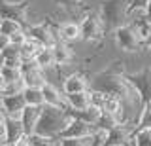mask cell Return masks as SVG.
<instances>
[{
	"label": "cell",
	"instance_id": "1",
	"mask_svg": "<svg viewBox=\"0 0 151 146\" xmlns=\"http://www.w3.org/2000/svg\"><path fill=\"white\" fill-rule=\"evenodd\" d=\"M68 121H70L68 108L44 105L42 106V114H40V120H38V125H36L34 133L59 139L60 133L64 131V127L68 125Z\"/></svg>",
	"mask_w": 151,
	"mask_h": 146
},
{
	"label": "cell",
	"instance_id": "2",
	"mask_svg": "<svg viewBox=\"0 0 151 146\" xmlns=\"http://www.w3.org/2000/svg\"><path fill=\"white\" fill-rule=\"evenodd\" d=\"M132 8V0H102L100 15L106 29H117L119 25L127 23L129 10Z\"/></svg>",
	"mask_w": 151,
	"mask_h": 146
},
{
	"label": "cell",
	"instance_id": "3",
	"mask_svg": "<svg viewBox=\"0 0 151 146\" xmlns=\"http://www.w3.org/2000/svg\"><path fill=\"white\" fill-rule=\"evenodd\" d=\"M113 38H115L117 48L127 51V53H136L144 48V40L140 38L138 31L130 23H123L117 29H113Z\"/></svg>",
	"mask_w": 151,
	"mask_h": 146
},
{
	"label": "cell",
	"instance_id": "4",
	"mask_svg": "<svg viewBox=\"0 0 151 146\" xmlns=\"http://www.w3.org/2000/svg\"><path fill=\"white\" fill-rule=\"evenodd\" d=\"M78 23H79V29H81V40L96 42L104 36L106 25H104V21H102L100 12H87Z\"/></svg>",
	"mask_w": 151,
	"mask_h": 146
},
{
	"label": "cell",
	"instance_id": "5",
	"mask_svg": "<svg viewBox=\"0 0 151 146\" xmlns=\"http://www.w3.org/2000/svg\"><path fill=\"white\" fill-rule=\"evenodd\" d=\"M27 34L36 38L42 46H47L51 48L53 44L59 42V36H57V29L49 25L47 21H38V23H32L30 27H27Z\"/></svg>",
	"mask_w": 151,
	"mask_h": 146
},
{
	"label": "cell",
	"instance_id": "6",
	"mask_svg": "<svg viewBox=\"0 0 151 146\" xmlns=\"http://www.w3.org/2000/svg\"><path fill=\"white\" fill-rule=\"evenodd\" d=\"M23 72V82H25V87H44L49 78H47L45 70L40 68L34 61H25L21 67Z\"/></svg>",
	"mask_w": 151,
	"mask_h": 146
},
{
	"label": "cell",
	"instance_id": "7",
	"mask_svg": "<svg viewBox=\"0 0 151 146\" xmlns=\"http://www.w3.org/2000/svg\"><path fill=\"white\" fill-rule=\"evenodd\" d=\"M94 133H96V125L85 123V121L78 120V118L70 116L68 125L64 127V131L60 133L59 139H89V137H93Z\"/></svg>",
	"mask_w": 151,
	"mask_h": 146
},
{
	"label": "cell",
	"instance_id": "8",
	"mask_svg": "<svg viewBox=\"0 0 151 146\" xmlns=\"http://www.w3.org/2000/svg\"><path fill=\"white\" fill-rule=\"evenodd\" d=\"M60 89L64 93H78V91H87L91 89V82L87 80V76L81 72H72L68 76H63V84Z\"/></svg>",
	"mask_w": 151,
	"mask_h": 146
},
{
	"label": "cell",
	"instance_id": "9",
	"mask_svg": "<svg viewBox=\"0 0 151 146\" xmlns=\"http://www.w3.org/2000/svg\"><path fill=\"white\" fill-rule=\"evenodd\" d=\"M0 102H2L4 108H6V112H8L9 118H21L23 110H25V106H27L25 97H23V91H21V93H9V95H2Z\"/></svg>",
	"mask_w": 151,
	"mask_h": 146
},
{
	"label": "cell",
	"instance_id": "10",
	"mask_svg": "<svg viewBox=\"0 0 151 146\" xmlns=\"http://www.w3.org/2000/svg\"><path fill=\"white\" fill-rule=\"evenodd\" d=\"M57 36L59 40L66 42V44H72L76 40H81V29H79L78 21H64L57 27Z\"/></svg>",
	"mask_w": 151,
	"mask_h": 146
},
{
	"label": "cell",
	"instance_id": "11",
	"mask_svg": "<svg viewBox=\"0 0 151 146\" xmlns=\"http://www.w3.org/2000/svg\"><path fill=\"white\" fill-rule=\"evenodd\" d=\"M51 49H53V55H55L57 68H64L74 61V49L70 48V44H66L63 40H59L57 44H53Z\"/></svg>",
	"mask_w": 151,
	"mask_h": 146
},
{
	"label": "cell",
	"instance_id": "12",
	"mask_svg": "<svg viewBox=\"0 0 151 146\" xmlns=\"http://www.w3.org/2000/svg\"><path fill=\"white\" fill-rule=\"evenodd\" d=\"M42 91H44V102H45L47 106H63V108H66L64 91H63V89H59L55 84L47 82L45 86L42 87Z\"/></svg>",
	"mask_w": 151,
	"mask_h": 146
},
{
	"label": "cell",
	"instance_id": "13",
	"mask_svg": "<svg viewBox=\"0 0 151 146\" xmlns=\"http://www.w3.org/2000/svg\"><path fill=\"white\" fill-rule=\"evenodd\" d=\"M64 99L68 110H85L87 106H91V89L78 93H64Z\"/></svg>",
	"mask_w": 151,
	"mask_h": 146
},
{
	"label": "cell",
	"instance_id": "14",
	"mask_svg": "<svg viewBox=\"0 0 151 146\" xmlns=\"http://www.w3.org/2000/svg\"><path fill=\"white\" fill-rule=\"evenodd\" d=\"M40 114H42V106H25L21 114V123L25 127V133L27 135H32L36 131V125H38V120H40Z\"/></svg>",
	"mask_w": 151,
	"mask_h": 146
},
{
	"label": "cell",
	"instance_id": "15",
	"mask_svg": "<svg viewBox=\"0 0 151 146\" xmlns=\"http://www.w3.org/2000/svg\"><path fill=\"white\" fill-rule=\"evenodd\" d=\"M4 125H6V142H17L19 139L27 137L25 127H23L21 120L19 118H6L4 120Z\"/></svg>",
	"mask_w": 151,
	"mask_h": 146
},
{
	"label": "cell",
	"instance_id": "16",
	"mask_svg": "<svg viewBox=\"0 0 151 146\" xmlns=\"http://www.w3.org/2000/svg\"><path fill=\"white\" fill-rule=\"evenodd\" d=\"M68 114L72 116V118H78V120L85 121V123L96 125V123H98V120H100V116H102V110L91 105V106L85 108V110H68Z\"/></svg>",
	"mask_w": 151,
	"mask_h": 146
},
{
	"label": "cell",
	"instance_id": "17",
	"mask_svg": "<svg viewBox=\"0 0 151 146\" xmlns=\"http://www.w3.org/2000/svg\"><path fill=\"white\" fill-rule=\"evenodd\" d=\"M34 63L38 65L40 68H44L45 72H49V70H55L57 68V63H55V55H53V49L51 48H42L38 51V55L34 57Z\"/></svg>",
	"mask_w": 151,
	"mask_h": 146
},
{
	"label": "cell",
	"instance_id": "18",
	"mask_svg": "<svg viewBox=\"0 0 151 146\" xmlns=\"http://www.w3.org/2000/svg\"><path fill=\"white\" fill-rule=\"evenodd\" d=\"M42 48H45V46H42L40 42H38L36 38H32V36H27V40L19 46L23 61H34V57L38 55V51H40Z\"/></svg>",
	"mask_w": 151,
	"mask_h": 146
},
{
	"label": "cell",
	"instance_id": "19",
	"mask_svg": "<svg viewBox=\"0 0 151 146\" xmlns=\"http://www.w3.org/2000/svg\"><path fill=\"white\" fill-rule=\"evenodd\" d=\"M23 80V72L21 68H15V67H0V86H8V84H15V82H21Z\"/></svg>",
	"mask_w": 151,
	"mask_h": 146
},
{
	"label": "cell",
	"instance_id": "20",
	"mask_svg": "<svg viewBox=\"0 0 151 146\" xmlns=\"http://www.w3.org/2000/svg\"><path fill=\"white\" fill-rule=\"evenodd\" d=\"M23 97L28 106H44V91L42 87H23Z\"/></svg>",
	"mask_w": 151,
	"mask_h": 146
},
{
	"label": "cell",
	"instance_id": "21",
	"mask_svg": "<svg viewBox=\"0 0 151 146\" xmlns=\"http://www.w3.org/2000/svg\"><path fill=\"white\" fill-rule=\"evenodd\" d=\"M136 129H151V99H145L136 118Z\"/></svg>",
	"mask_w": 151,
	"mask_h": 146
},
{
	"label": "cell",
	"instance_id": "22",
	"mask_svg": "<svg viewBox=\"0 0 151 146\" xmlns=\"http://www.w3.org/2000/svg\"><path fill=\"white\" fill-rule=\"evenodd\" d=\"M25 31V25L19 21H13V19H0V32L2 34H8L9 38H12L13 34H17V32Z\"/></svg>",
	"mask_w": 151,
	"mask_h": 146
},
{
	"label": "cell",
	"instance_id": "23",
	"mask_svg": "<svg viewBox=\"0 0 151 146\" xmlns=\"http://www.w3.org/2000/svg\"><path fill=\"white\" fill-rule=\"evenodd\" d=\"M130 146H151V129H136L132 133Z\"/></svg>",
	"mask_w": 151,
	"mask_h": 146
},
{
	"label": "cell",
	"instance_id": "24",
	"mask_svg": "<svg viewBox=\"0 0 151 146\" xmlns=\"http://www.w3.org/2000/svg\"><path fill=\"white\" fill-rule=\"evenodd\" d=\"M28 142H30V146H59V139L40 135V133H32V135H28Z\"/></svg>",
	"mask_w": 151,
	"mask_h": 146
},
{
	"label": "cell",
	"instance_id": "25",
	"mask_svg": "<svg viewBox=\"0 0 151 146\" xmlns=\"http://www.w3.org/2000/svg\"><path fill=\"white\" fill-rule=\"evenodd\" d=\"M55 4H59V8H63L66 13L74 15L79 12V8L83 6V0H55Z\"/></svg>",
	"mask_w": 151,
	"mask_h": 146
},
{
	"label": "cell",
	"instance_id": "26",
	"mask_svg": "<svg viewBox=\"0 0 151 146\" xmlns=\"http://www.w3.org/2000/svg\"><path fill=\"white\" fill-rule=\"evenodd\" d=\"M110 93H104L100 89H91V105L96 106V108H102L104 102H106V99Z\"/></svg>",
	"mask_w": 151,
	"mask_h": 146
},
{
	"label": "cell",
	"instance_id": "27",
	"mask_svg": "<svg viewBox=\"0 0 151 146\" xmlns=\"http://www.w3.org/2000/svg\"><path fill=\"white\" fill-rule=\"evenodd\" d=\"M91 144V137L89 139H59V146H89Z\"/></svg>",
	"mask_w": 151,
	"mask_h": 146
},
{
	"label": "cell",
	"instance_id": "28",
	"mask_svg": "<svg viewBox=\"0 0 151 146\" xmlns=\"http://www.w3.org/2000/svg\"><path fill=\"white\" fill-rule=\"evenodd\" d=\"M2 53H4V59H19L21 57V49H19V46H15V44H9Z\"/></svg>",
	"mask_w": 151,
	"mask_h": 146
},
{
	"label": "cell",
	"instance_id": "29",
	"mask_svg": "<svg viewBox=\"0 0 151 146\" xmlns=\"http://www.w3.org/2000/svg\"><path fill=\"white\" fill-rule=\"evenodd\" d=\"M9 44H12V38H9L8 34H2V32H0V51H4Z\"/></svg>",
	"mask_w": 151,
	"mask_h": 146
},
{
	"label": "cell",
	"instance_id": "30",
	"mask_svg": "<svg viewBox=\"0 0 151 146\" xmlns=\"http://www.w3.org/2000/svg\"><path fill=\"white\" fill-rule=\"evenodd\" d=\"M0 142H6V125H4V121H0Z\"/></svg>",
	"mask_w": 151,
	"mask_h": 146
},
{
	"label": "cell",
	"instance_id": "31",
	"mask_svg": "<svg viewBox=\"0 0 151 146\" xmlns=\"http://www.w3.org/2000/svg\"><path fill=\"white\" fill-rule=\"evenodd\" d=\"M15 146H30V142H28V135L27 137H23V139H19L17 142H13Z\"/></svg>",
	"mask_w": 151,
	"mask_h": 146
},
{
	"label": "cell",
	"instance_id": "32",
	"mask_svg": "<svg viewBox=\"0 0 151 146\" xmlns=\"http://www.w3.org/2000/svg\"><path fill=\"white\" fill-rule=\"evenodd\" d=\"M8 118V112H6V108L2 106V102H0V121H4Z\"/></svg>",
	"mask_w": 151,
	"mask_h": 146
},
{
	"label": "cell",
	"instance_id": "33",
	"mask_svg": "<svg viewBox=\"0 0 151 146\" xmlns=\"http://www.w3.org/2000/svg\"><path fill=\"white\" fill-rule=\"evenodd\" d=\"M145 13H147V17L151 19V0H147V2H145Z\"/></svg>",
	"mask_w": 151,
	"mask_h": 146
},
{
	"label": "cell",
	"instance_id": "34",
	"mask_svg": "<svg viewBox=\"0 0 151 146\" xmlns=\"http://www.w3.org/2000/svg\"><path fill=\"white\" fill-rule=\"evenodd\" d=\"M145 48H147V49H151V34H149V38L145 40Z\"/></svg>",
	"mask_w": 151,
	"mask_h": 146
},
{
	"label": "cell",
	"instance_id": "35",
	"mask_svg": "<svg viewBox=\"0 0 151 146\" xmlns=\"http://www.w3.org/2000/svg\"><path fill=\"white\" fill-rule=\"evenodd\" d=\"M4 61H6V59H4V53L0 51V67H4Z\"/></svg>",
	"mask_w": 151,
	"mask_h": 146
},
{
	"label": "cell",
	"instance_id": "36",
	"mask_svg": "<svg viewBox=\"0 0 151 146\" xmlns=\"http://www.w3.org/2000/svg\"><path fill=\"white\" fill-rule=\"evenodd\" d=\"M0 146H15L13 142H0Z\"/></svg>",
	"mask_w": 151,
	"mask_h": 146
},
{
	"label": "cell",
	"instance_id": "37",
	"mask_svg": "<svg viewBox=\"0 0 151 146\" xmlns=\"http://www.w3.org/2000/svg\"><path fill=\"white\" fill-rule=\"evenodd\" d=\"M0 99H2V86H0Z\"/></svg>",
	"mask_w": 151,
	"mask_h": 146
}]
</instances>
